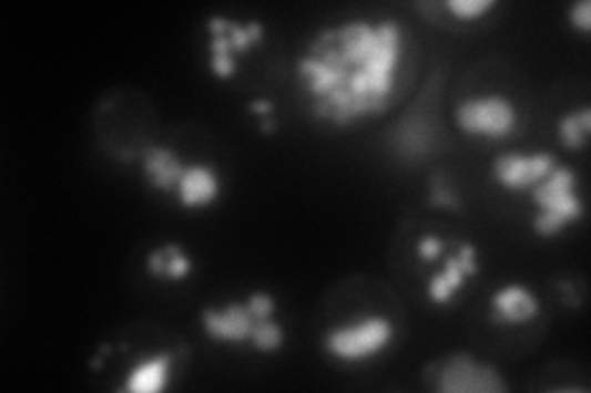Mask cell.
Here are the masks:
<instances>
[{
	"instance_id": "cell-1",
	"label": "cell",
	"mask_w": 591,
	"mask_h": 393,
	"mask_svg": "<svg viewBox=\"0 0 591 393\" xmlns=\"http://www.w3.org/2000/svg\"><path fill=\"white\" fill-rule=\"evenodd\" d=\"M407 30L395 18H355L316 32L296 60V76L318 121L333 128L377 118L405 82Z\"/></svg>"
},
{
	"instance_id": "cell-2",
	"label": "cell",
	"mask_w": 591,
	"mask_h": 393,
	"mask_svg": "<svg viewBox=\"0 0 591 393\" xmlns=\"http://www.w3.org/2000/svg\"><path fill=\"white\" fill-rule=\"evenodd\" d=\"M532 205L538 215L532 219V231L542 239H554L570 224L582 221L584 199L579 195V175L570 165H557L542 183L530 189Z\"/></svg>"
},
{
	"instance_id": "cell-3",
	"label": "cell",
	"mask_w": 591,
	"mask_h": 393,
	"mask_svg": "<svg viewBox=\"0 0 591 393\" xmlns=\"http://www.w3.org/2000/svg\"><path fill=\"white\" fill-rule=\"evenodd\" d=\"M395 340V324L385 314H367L358 322L330 328L323 334V350L336 362L360 364L385 352Z\"/></svg>"
},
{
	"instance_id": "cell-4",
	"label": "cell",
	"mask_w": 591,
	"mask_h": 393,
	"mask_svg": "<svg viewBox=\"0 0 591 393\" xmlns=\"http://www.w3.org/2000/svg\"><path fill=\"white\" fill-rule=\"evenodd\" d=\"M434 389L441 393H503L508 384L493 364L468 352H454L434 364Z\"/></svg>"
},
{
	"instance_id": "cell-5",
	"label": "cell",
	"mask_w": 591,
	"mask_h": 393,
	"mask_svg": "<svg viewBox=\"0 0 591 393\" xmlns=\"http://www.w3.org/2000/svg\"><path fill=\"white\" fill-rule=\"evenodd\" d=\"M456 126L466 136H486L493 141L508 138L518 126V108L503 94L463 99L454 111Z\"/></svg>"
},
{
	"instance_id": "cell-6",
	"label": "cell",
	"mask_w": 591,
	"mask_h": 393,
	"mask_svg": "<svg viewBox=\"0 0 591 393\" xmlns=\"http://www.w3.org/2000/svg\"><path fill=\"white\" fill-rule=\"evenodd\" d=\"M557 165H560V161H557V155L550 151H534V153L510 151L496 157L493 179L503 189H510V193H530V189L542 183Z\"/></svg>"
},
{
	"instance_id": "cell-7",
	"label": "cell",
	"mask_w": 591,
	"mask_h": 393,
	"mask_svg": "<svg viewBox=\"0 0 591 393\" xmlns=\"http://www.w3.org/2000/svg\"><path fill=\"white\" fill-rule=\"evenodd\" d=\"M481 271V256L473 244H459L456 251L444 258L441 271L434 273L427 283V298L431 306H449L468 278Z\"/></svg>"
},
{
	"instance_id": "cell-8",
	"label": "cell",
	"mask_w": 591,
	"mask_h": 393,
	"mask_svg": "<svg viewBox=\"0 0 591 393\" xmlns=\"http://www.w3.org/2000/svg\"><path fill=\"white\" fill-rule=\"evenodd\" d=\"M203 330L212 342L222 344H244L252 342L254 328L259 324V318L252 312V308L244 302H227L225 308H205L200 314Z\"/></svg>"
},
{
	"instance_id": "cell-9",
	"label": "cell",
	"mask_w": 591,
	"mask_h": 393,
	"mask_svg": "<svg viewBox=\"0 0 591 393\" xmlns=\"http://www.w3.org/2000/svg\"><path fill=\"white\" fill-rule=\"evenodd\" d=\"M222 193V179L215 167L205 163L185 165L181 183L175 187L177 205L185 209H205L215 205Z\"/></svg>"
},
{
	"instance_id": "cell-10",
	"label": "cell",
	"mask_w": 591,
	"mask_h": 393,
	"mask_svg": "<svg viewBox=\"0 0 591 393\" xmlns=\"http://www.w3.org/2000/svg\"><path fill=\"white\" fill-rule=\"evenodd\" d=\"M540 314L538 296L520 283L498 288L490 298V320L496 324H526Z\"/></svg>"
},
{
	"instance_id": "cell-11",
	"label": "cell",
	"mask_w": 591,
	"mask_h": 393,
	"mask_svg": "<svg viewBox=\"0 0 591 393\" xmlns=\"http://www.w3.org/2000/svg\"><path fill=\"white\" fill-rule=\"evenodd\" d=\"M141 167L146 175V183L159 189V193H175L177 183H181L185 163L175 151L165 148V145H153L141 155Z\"/></svg>"
},
{
	"instance_id": "cell-12",
	"label": "cell",
	"mask_w": 591,
	"mask_h": 393,
	"mask_svg": "<svg viewBox=\"0 0 591 393\" xmlns=\"http://www.w3.org/2000/svg\"><path fill=\"white\" fill-rule=\"evenodd\" d=\"M173 359L175 356L171 352H161L149 359H141V362L129 369L121 389L131 393H161L165 386H169Z\"/></svg>"
},
{
	"instance_id": "cell-13",
	"label": "cell",
	"mask_w": 591,
	"mask_h": 393,
	"mask_svg": "<svg viewBox=\"0 0 591 393\" xmlns=\"http://www.w3.org/2000/svg\"><path fill=\"white\" fill-rule=\"evenodd\" d=\"M207 32H210V42H207L210 74L215 79H222V82H227V79L237 74V60H234L237 54L232 52L230 40L225 35V15H210Z\"/></svg>"
},
{
	"instance_id": "cell-14",
	"label": "cell",
	"mask_w": 591,
	"mask_h": 393,
	"mask_svg": "<svg viewBox=\"0 0 591 393\" xmlns=\"http://www.w3.org/2000/svg\"><path fill=\"white\" fill-rule=\"evenodd\" d=\"M146 268L153 278L181 283L193 273V261L181 244H163L161 249H153L149 254Z\"/></svg>"
},
{
	"instance_id": "cell-15",
	"label": "cell",
	"mask_w": 591,
	"mask_h": 393,
	"mask_svg": "<svg viewBox=\"0 0 591 393\" xmlns=\"http://www.w3.org/2000/svg\"><path fill=\"white\" fill-rule=\"evenodd\" d=\"M591 131V108L582 106L577 111L564 114L557 123V133H560V141L567 151H582L589 141Z\"/></svg>"
},
{
	"instance_id": "cell-16",
	"label": "cell",
	"mask_w": 591,
	"mask_h": 393,
	"mask_svg": "<svg viewBox=\"0 0 591 393\" xmlns=\"http://www.w3.org/2000/svg\"><path fill=\"white\" fill-rule=\"evenodd\" d=\"M286 342V330L282 322H276L274 318L259 320V324L254 328L252 334V347L259 352H278Z\"/></svg>"
},
{
	"instance_id": "cell-17",
	"label": "cell",
	"mask_w": 591,
	"mask_h": 393,
	"mask_svg": "<svg viewBox=\"0 0 591 393\" xmlns=\"http://www.w3.org/2000/svg\"><path fill=\"white\" fill-rule=\"evenodd\" d=\"M429 205L434 207H444V209H461V201L459 195L454 193V187L449 185V179H446L444 173L431 175L429 179Z\"/></svg>"
},
{
	"instance_id": "cell-18",
	"label": "cell",
	"mask_w": 591,
	"mask_h": 393,
	"mask_svg": "<svg viewBox=\"0 0 591 393\" xmlns=\"http://www.w3.org/2000/svg\"><path fill=\"white\" fill-rule=\"evenodd\" d=\"M498 3L493 0H446L444 8L459 20H478L490 13Z\"/></svg>"
},
{
	"instance_id": "cell-19",
	"label": "cell",
	"mask_w": 591,
	"mask_h": 393,
	"mask_svg": "<svg viewBox=\"0 0 591 393\" xmlns=\"http://www.w3.org/2000/svg\"><path fill=\"white\" fill-rule=\"evenodd\" d=\"M567 18H570L572 28L582 32V35H589L591 32V3L589 0H577L570 8H567Z\"/></svg>"
},
{
	"instance_id": "cell-20",
	"label": "cell",
	"mask_w": 591,
	"mask_h": 393,
	"mask_svg": "<svg viewBox=\"0 0 591 393\" xmlns=\"http://www.w3.org/2000/svg\"><path fill=\"white\" fill-rule=\"evenodd\" d=\"M247 306L259 320L274 318V312H276V300L272 293H266V290H254V293L247 298Z\"/></svg>"
},
{
	"instance_id": "cell-21",
	"label": "cell",
	"mask_w": 591,
	"mask_h": 393,
	"mask_svg": "<svg viewBox=\"0 0 591 393\" xmlns=\"http://www.w3.org/2000/svg\"><path fill=\"white\" fill-rule=\"evenodd\" d=\"M444 249L446 244L444 239H439V236H421L419 244H417V256L421 258V261H439V258L444 256Z\"/></svg>"
},
{
	"instance_id": "cell-22",
	"label": "cell",
	"mask_w": 591,
	"mask_h": 393,
	"mask_svg": "<svg viewBox=\"0 0 591 393\" xmlns=\"http://www.w3.org/2000/svg\"><path fill=\"white\" fill-rule=\"evenodd\" d=\"M252 114H256V118H269L274 114V104L269 99H256L249 104Z\"/></svg>"
},
{
	"instance_id": "cell-23",
	"label": "cell",
	"mask_w": 591,
	"mask_h": 393,
	"mask_svg": "<svg viewBox=\"0 0 591 393\" xmlns=\"http://www.w3.org/2000/svg\"><path fill=\"white\" fill-rule=\"evenodd\" d=\"M262 121V131L264 133H274L276 131V121L269 116V118H259Z\"/></svg>"
}]
</instances>
